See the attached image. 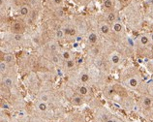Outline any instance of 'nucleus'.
<instances>
[{
    "instance_id": "412c9836",
    "label": "nucleus",
    "mask_w": 153,
    "mask_h": 122,
    "mask_svg": "<svg viewBox=\"0 0 153 122\" xmlns=\"http://www.w3.org/2000/svg\"><path fill=\"white\" fill-rule=\"evenodd\" d=\"M62 60V58H61V55H59V54H51V61L53 64H59L60 63V61Z\"/></svg>"
},
{
    "instance_id": "4468645a",
    "label": "nucleus",
    "mask_w": 153,
    "mask_h": 122,
    "mask_svg": "<svg viewBox=\"0 0 153 122\" xmlns=\"http://www.w3.org/2000/svg\"><path fill=\"white\" fill-rule=\"evenodd\" d=\"M87 42L91 44V45H95L96 43L98 42V40H99V37H98V35L95 33V32L93 31H90L89 33L87 34Z\"/></svg>"
},
{
    "instance_id": "2eb2a0df",
    "label": "nucleus",
    "mask_w": 153,
    "mask_h": 122,
    "mask_svg": "<svg viewBox=\"0 0 153 122\" xmlns=\"http://www.w3.org/2000/svg\"><path fill=\"white\" fill-rule=\"evenodd\" d=\"M64 33H65V36L66 37H76V29L74 27H65L64 28Z\"/></svg>"
},
{
    "instance_id": "dca6fc26",
    "label": "nucleus",
    "mask_w": 153,
    "mask_h": 122,
    "mask_svg": "<svg viewBox=\"0 0 153 122\" xmlns=\"http://www.w3.org/2000/svg\"><path fill=\"white\" fill-rule=\"evenodd\" d=\"M2 60L5 61V62L8 65H9L10 67L14 66V64H15V57H14V55L12 54H4V58H2Z\"/></svg>"
},
{
    "instance_id": "7ed1b4c3",
    "label": "nucleus",
    "mask_w": 153,
    "mask_h": 122,
    "mask_svg": "<svg viewBox=\"0 0 153 122\" xmlns=\"http://www.w3.org/2000/svg\"><path fill=\"white\" fill-rule=\"evenodd\" d=\"M123 84L132 90H138L142 85V78L138 74L126 76L123 80Z\"/></svg>"
},
{
    "instance_id": "bb28decb",
    "label": "nucleus",
    "mask_w": 153,
    "mask_h": 122,
    "mask_svg": "<svg viewBox=\"0 0 153 122\" xmlns=\"http://www.w3.org/2000/svg\"><path fill=\"white\" fill-rule=\"evenodd\" d=\"M53 3L55 4V5H57V6H60V5H62V3H63V0H53Z\"/></svg>"
},
{
    "instance_id": "1a4fd4ad",
    "label": "nucleus",
    "mask_w": 153,
    "mask_h": 122,
    "mask_svg": "<svg viewBox=\"0 0 153 122\" xmlns=\"http://www.w3.org/2000/svg\"><path fill=\"white\" fill-rule=\"evenodd\" d=\"M99 31H100V33H101L102 35L104 36H107L111 33V26H110V24H108V22H103L100 23V25H99Z\"/></svg>"
},
{
    "instance_id": "0eeeda50",
    "label": "nucleus",
    "mask_w": 153,
    "mask_h": 122,
    "mask_svg": "<svg viewBox=\"0 0 153 122\" xmlns=\"http://www.w3.org/2000/svg\"><path fill=\"white\" fill-rule=\"evenodd\" d=\"M84 100H85V99H84L83 97H82L80 95H79L78 93H75V94L72 95L71 99H70V102H71V104L73 105V106H76V107H79V106L83 105Z\"/></svg>"
},
{
    "instance_id": "393cba45",
    "label": "nucleus",
    "mask_w": 153,
    "mask_h": 122,
    "mask_svg": "<svg viewBox=\"0 0 153 122\" xmlns=\"http://www.w3.org/2000/svg\"><path fill=\"white\" fill-rule=\"evenodd\" d=\"M108 22H111V23L115 22H116V15L114 13H112V12H111V13L108 15Z\"/></svg>"
},
{
    "instance_id": "2f4dec72",
    "label": "nucleus",
    "mask_w": 153,
    "mask_h": 122,
    "mask_svg": "<svg viewBox=\"0 0 153 122\" xmlns=\"http://www.w3.org/2000/svg\"><path fill=\"white\" fill-rule=\"evenodd\" d=\"M83 2H88V1H90V0H82Z\"/></svg>"
},
{
    "instance_id": "ddd939ff",
    "label": "nucleus",
    "mask_w": 153,
    "mask_h": 122,
    "mask_svg": "<svg viewBox=\"0 0 153 122\" xmlns=\"http://www.w3.org/2000/svg\"><path fill=\"white\" fill-rule=\"evenodd\" d=\"M112 32L115 34H122L123 33V25L120 22L116 20L115 22L112 23Z\"/></svg>"
},
{
    "instance_id": "423d86ee",
    "label": "nucleus",
    "mask_w": 153,
    "mask_h": 122,
    "mask_svg": "<svg viewBox=\"0 0 153 122\" xmlns=\"http://www.w3.org/2000/svg\"><path fill=\"white\" fill-rule=\"evenodd\" d=\"M76 93H78L79 95L83 97V98H86V97L90 95V90L85 84H79L76 89Z\"/></svg>"
},
{
    "instance_id": "5701e85b",
    "label": "nucleus",
    "mask_w": 153,
    "mask_h": 122,
    "mask_svg": "<svg viewBox=\"0 0 153 122\" xmlns=\"http://www.w3.org/2000/svg\"><path fill=\"white\" fill-rule=\"evenodd\" d=\"M103 5L106 9H112L114 8V1L112 0H104Z\"/></svg>"
},
{
    "instance_id": "6e6552de",
    "label": "nucleus",
    "mask_w": 153,
    "mask_h": 122,
    "mask_svg": "<svg viewBox=\"0 0 153 122\" xmlns=\"http://www.w3.org/2000/svg\"><path fill=\"white\" fill-rule=\"evenodd\" d=\"M121 62V57L118 52H112L110 56V63L112 67H116L117 65Z\"/></svg>"
},
{
    "instance_id": "aec40b11",
    "label": "nucleus",
    "mask_w": 153,
    "mask_h": 122,
    "mask_svg": "<svg viewBox=\"0 0 153 122\" xmlns=\"http://www.w3.org/2000/svg\"><path fill=\"white\" fill-rule=\"evenodd\" d=\"M38 100L42 101V102H45V103H48V102L51 100L50 94H49V93H47V92H41L38 95Z\"/></svg>"
},
{
    "instance_id": "7c9ffc66",
    "label": "nucleus",
    "mask_w": 153,
    "mask_h": 122,
    "mask_svg": "<svg viewBox=\"0 0 153 122\" xmlns=\"http://www.w3.org/2000/svg\"><path fill=\"white\" fill-rule=\"evenodd\" d=\"M121 1L123 2V3H129L131 1V0H121Z\"/></svg>"
},
{
    "instance_id": "f03ea898",
    "label": "nucleus",
    "mask_w": 153,
    "mask_h": 122,
    "mask_svg": "<svg viewBox=\"0 0 153 122\" xmlns=\"http://www.w3.org/2000/svg\"><path fill=\"white\" fill-rule=\"evenodd\" d=\"M94 121L95 122H124L120 117L117 115L111 113L110 111L100 108L95 112L94 115Z\"/></svg>"
},
{
    "instance_id": "c756f323",
    "label": "nucleus",
    "mask_w": 153,
    "mask_h": 122,
    "mask_svg": "<svg viewBox=\"0 0 153 122\" xmlns=\"http://www.w3.org/2000/svg\"><path fill=\"white\" fill-rule=\"evenodd\" d=\"M149 37H150V41H151V43L153 44V32H151V33L149 34Z\"/></svg>"
},
{
    "instance_id": "c85d7f7f",
    "label": "nucleus",
    "mask_w": 153,
    "mask_h": 122,
    "mask_svg": "<svg viewBox=\"0 0 153 122\" xmlns=\"http://www.w3.org/2000/svg\"><path fill=\"white\" fill-rule=\"evenodd\" d=\"M1 122H12V121L7 118H3V117H1Z\"/></svg>"
},
{
    "instance_id": "9b49d317",
    "label": "nucleus",
    "mask_w": 153,
    "mask_h": 122,
    "mask_svg": "<svg viewBox=\"0 0 153 122\" xmlns=\"http://www.w3.org/2000/svg\"><path fill=\"white\" fill-rule=\"evenodd\" d=\"M1 83L4 84V85H6L7 87H9V88L12 89L15 86V80H14L13 77L6 76V77H4V79H2Z\"/></svg>"
},
{
    "instance_id": "39448f33",
    "label": "nucleus",
    "mask_w": 153,
    "mask_h": 122,
    "mask_svg": "<svg viewBox=\"0 0 153 122\" xmlns=\"http://www.w3.org/2000/svg\"><path fill=\"white\" fill-rule=\"evenodd\" d=\"M25 30V26L22 22H14L11 24V31L14 34H22Z\"/></svg>"
},
{
    "instance_id": "4be33fe9",
    "label": "nucleus",
    "mask_w": 153,
    "mask_h": 122,
    "mask_svg": "<svg viewBox=\"0 0 153 122\" xmlns=\"http://www.w3.org/2000/svg\"><path fill=\"white\" fill-rule=\"evenodd\" d=\"M65 33H64V30L61 29V28H59V29H57L55 31V38L57 40H62L65 38Z\"/></svg>"
},
{
    "instance_id": "20e7f679",
    "label": "nucleus",
    "mask_w": 153,
    "mask_h": 122,
    "mask_svg": "<svg viewBox=\"0 0 153 122\" xmlns=\"http://www.w3.org/2000/svg\"><path fill=\"white\" fill-rule=\"evenodd\" d=\"M35 109L36 112L39 113V115L41 118H44V119H51V116L49 115H50V108L49 106H48L47 103L45 102H42V101H37L35 104Z\"/></svg>"
},
{
    "instance_id": "473e14b6",
    "label": "nucleus",
    "mask_w": 153,
    "mask_h": 122,
    "mask_svg": "<svg viewBox=\"0 0 153 122\" xmlns=\"http://www.w3.org/2000/svg\"><path fill=\"white\" fill-rule=\"evenodd\" d=\"M150 3H151L152 5H153V0H150Z\"/></svg>"
},
{
    "instance_id": "a211bd4d",
    "label": "nucleus",
    "mask_w": 153,
    "mask_h": 122,
    "mask_svg": "<svg viewBox=\"0 0 153 122\" xmlns=\"http://www.w3.org/2000/svg\"><path fill=\"white\" fill-rule=\"evenodd\" d=\"M19 14H21L22 17H29V14H30V8L29 6L27 5H23L19 9Z\"/></svg>"
},
{
    "instance_id": "cd10ccee",
    "label": "nucleus",
    "mask_w": 153,
    "mask_h": 122,
    "mask_svg": "<svg viewBox=\"0 0 153 122\" xmlns=\"http://www.w3.org/2000/svg\"><path fill=\"white\" fill-rule=\"evenodd\" d=\"M76 42H80V41H82V38L80 37V36H76Z\"/></svg>"
},
{
    "instance_id": "6ab92c4d",
    "label": "nucleus",
    "mask_w": 153,
    "mask_h": 122,
    "mask_svg": "<svg viewBox=\"0 0 153 122\" xmlns=\"http://www.w3.org/2000/svg\"><path fill=\"white\" fill-rule=\"evenodd\" d=\"M60 55H61V58L64 61H68L72 59V54L70 51H67V50H63L61 52H60Z\"/></svg>"
},
{
    "instance_id": "f3484780",
    "label": "nucleus",
    "mask_w": 153,
    "mask_h": 122,
    "mask_svg": "<svg viewBox=\"0 0 153 122\" xmlns=\"http://www.w3.org/2000/svg\"><path fill=\"white\" fill-rule=\"evenodd\" d=\"M9 68H11L9 65H8L4 60H1V62H0V72H1V76L3 77H6L7 76V72L9 70Z\"/></svg>"
},
{
    "instance_id": "a878e982",
    "label": "nucleus",
    "mask_w": 153,
    "mask_h": 122,
    "mask_svg": "<svg viewBox=\"0 0 153 122\" xmlns=\"http://www.w3.org/2000/svg\"><path fill=\"white\" fill-rule=\"evenodd\" d=\"M13 40L16 43H21L22 41V34H14L13 35Z\"/></svg>"
},
{
    "instance_id": "f8f14e48",
    "label": "nucleus",
    "mask_w": 153,
    "mask_h": 122,
    "mask_svg": "<svg viewBox=\"0 0 153 122\" xmlns=\"http://www.w3.org/2000/svg\"><path fill=\"white\" fill-rule=\"evenodd\" d=\"M139 43H140V46H143V47H147L148 45H149V44L151 43L149 35H146V34L140 35V37H139Z\"/></svg>"
},
{
    "instance_id": "b1692460",
    "label": "nucleus",
    "mask_w": 153,
    "mask_h": 122,
    "mask_svg": "<svg viewBox=\"0 0 153 122\" xmlns=\"http://www.w3.org/2000/svg\"><path fill=\"white\" fill-rule=\"evenodd\" d=\"M75 65H76V62H75V60L72 58V59H70V60H68V61H66V63H65V67L67 68V69H73L74 67H75Z\"/></svg>"
},
{
    "instance_id": "f257e3e1",
    "label": "nucleus",
    "mask_w": 153,
    "mask_h": 122,
    "mask_svg": "<svg viewBox=\"0 0 153 122\" xmlns=\"http://www.w3.org/2000/svg\"><path fill=\"white\" fill-rule=\"evenodd\" d=\"M140 109L143 116L146 119L153 121V96L143 95L140 99Z\"/></svg>"
},
{
    "instance_id": "9d476101",
    "label": "nucleus",
    "mask_w": 153,
    "mask_h": 122,
    "mask_svg": "<svg viewBox=\"0 0 153 122\" xmlns=\"http://www.w3.org/2000/svg\"><path fill=\"white\" fill-rule=\"evenodd\" d=\"M91 77L89 75V73L87 72H82L80 73L79 76V84H86L90 81Z\"/></svg>"
}]
</instances>
